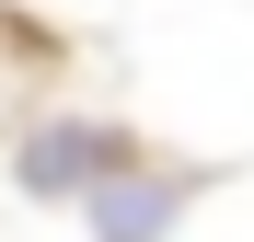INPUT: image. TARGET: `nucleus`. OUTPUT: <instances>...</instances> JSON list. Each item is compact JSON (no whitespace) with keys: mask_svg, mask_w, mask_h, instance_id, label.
<instances>
[{"mask_svg":"<svg viewBox=\"0 0 254 242\" xmlns=\"http://www.w3.org/2000/svg\"><path fill=\"white\" fill-rule=\"evenodd\" d=\"M127 161H139V150H127L116 127H47V139H23L12 173H23V196H93V185L127 173Z\"/></svg>","mask_w":254,"mask_h":242,"instance_id":"f257e3e1","label":"nucleus"},{"mask_svg":"<svg viewBox=\"0 0 254 242\" xmlns=\"http://www.w3.org/2000/svg\"><path fill=\"white\" fill-rule=\"evenodd\" d=\"M185 196H196V173H139V161H127L116 185H93V231L104 242H162Z\"/></svg>","mask_w":254,"mask_h":242,"instance_id":"f03ea898","label":"nucleus"}]
</instances>
